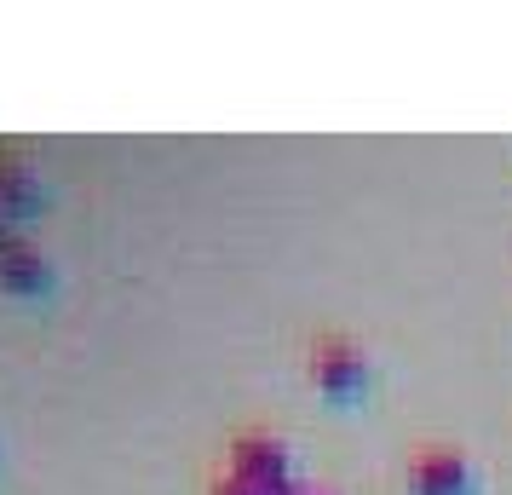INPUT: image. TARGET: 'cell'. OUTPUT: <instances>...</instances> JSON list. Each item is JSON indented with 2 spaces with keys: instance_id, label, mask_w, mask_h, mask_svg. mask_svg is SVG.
Here are the masks:
<instances>
[{
  "instance_id": "obj_6",
  "label": "cell",
  "mask_w": 512,
  "mask_h": 495,
  "mask_svg": "<svg viewBox=\"0 0 512 495\" xmlns=\"http://www.w3.org/2000/svg\"><path fill=\"white\" fill-rule=\"evenodd\" d=\"M208 495H265V490H259L254 478H242L236 467H225V472H219V478L208 484Z\"/></svg>"
},
{
  "instance_id": "obj_3",
  "label": "cell",
  "mask_w": 512,
  "mask_h": 495,
  "mask_svg": "<svg viewBox=\"0 0 512 495\" xmlns=\"http://www.w3.org/2000/svg\"><path fill=\"white\" fill-rule=\"evenodd\" d=\"M409 484H415V495H472V467L455 449H420Z\"/></svg>"
},
{
  "instance_id": "obj_4",
  "label": "cell",
  "mask_w": 512,
  "mask_h": 495,
  "mask_svg": "<svg viewBox=\"0 0 512 495\" xmlns=\"http://www.w3.org/2000/svg\"><path fill=\"white\" fill-rule=\"evenodd\" d=\"M0 283L12 288V294H47L52 288V265L29 248V242H0Z\"/></svg>"
},
{
  "instance_id": "obj_1",
  "label": "cell",
  "mask_w": 512,
  "mask_h": 495,
  "mask_svg": "<svg viewBox=\"0 0 512 495\" xmlns=\"http://www.w3.org/2000/svg\"><path fill=\"white\" fill-rule=\"evenodd\" d=\"M305 369L317 380V392H328L334 403H351L369 392V357H363V346H351L340 334H323L305 357Z\"/></svg>"
},
{
  "instance_id": "obj_8",
  "label": "cell",
  "mask_w": 512,
  "mask_h": 495,
  "mask_svg": "<svg viewBox=\"0 0 512 495\" xmlns=\"http://www.w3.org/2000/svg\"><path fill=\"white\" fill-rule=\"evenodd\" d=\"M0 242H6V225H0Z\"/></svg>"
},
{
  "instance_id": "obj_2",
  "label": "cell",
  "mask_w": 512,
  "mask_h": 495,
  "mask_svg": "<svg viewBox=\"0 0 512 495\" xmlns=\"http://www.w3.org/2000/svg\"><path fill=\"white\" fill-rule=\"evenodd\" d=\"M225 467H236L242 478H254L259 490H277V484H294V449L277 432H242L231 444V461Z\"/></svg>"
},
{
  "instance_id": "obj_7",
  "label": "cell",
  "mask_w": 512,
  "mask_h": 495,
  "mask_svg": "<svg viewBox=\"0 0 512 495\" xmlns=\"http://www.w3.org/2000/svg\"><path fill=\"white\" fill-rule=\"evenodd\" d=\"M300 495H334V490H317V484H300Z\"/></svg>"
},
{
  "instance_id": "obj_5",
  "label": "cell",
  "mask_w": 512,
  "mask_h": 495,
  "mask_svg": "<svg viewBox=\"0 0 512 495\" xmlns=\"http://www.w3.org/2000/svg\"><path fill=\"white\" fill-rule=\"evenodd\" d=\"M41 213V179L24 162H0V219Z\"/></svg>"
}]
</instances>
